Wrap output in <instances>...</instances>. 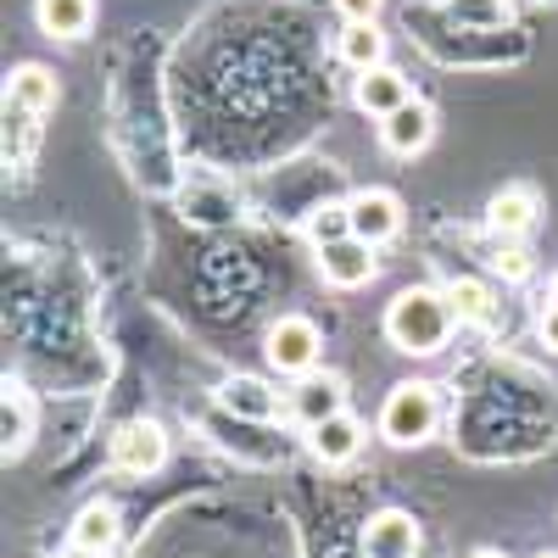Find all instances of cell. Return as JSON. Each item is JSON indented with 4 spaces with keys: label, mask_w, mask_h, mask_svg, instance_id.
I'll return each mask as SVG.
<instances>
[{
    "label": "cell",
    "mask_w": 558,
    "mask_h": 558,
    "mask_svg": "<svg viewBox=\"0 0 558 558\" xmlns=\"http://www.w3.org/2000/svg\"><path fill=\"white\" fill-rule=\"evenodd\" d=\"M452 330H458V318H452L447 291L408 286V291H397L391 307H386V341H391L402 357H436V352H447Z\"/></svg>",
    "instance_id": "6da1fadb"
},
{
    "label": "cell",
    "mask_w": 558,
    "mask_h": 558,
    "mask_svg": "<svg viewBox=\"0 0 558 558\" xmlns=\"http://www.w3.org/2000/svg\"><path fill=\"white\" fill-rule=\"evenodd\" d=\"M441 425V391L430 380H402L380 402V441L386 447H425Z\"/></svg>",
    "instance_id": "7a4b0ae2"
},
{
    "label": "cell",
    "mask_w": 558,
    "mask_h": 558,
    "mask_svg": "<svg viewBox=\"0 0 558 558\" xmlns=\"http://www.w3.org/2000/svg\"><path fill=\"white\" fill-rule=\"evenodd\" d=\"M263 357L279 380H296V375H313L318 357H324V336L307 313H279L263 336Z\"/></svg>",
    "instance_id": "3957f363"
},
{
    "label": "cell",
    "mask_w": 558,
    "mask_h": 558,
    "mask_svg": "<svg viewBox=\"0 0 558 558\" xmlns=\"http://www.w3.org/2000/svg\"><path fill=\"white\" fill-rule=\"evenodd\" d=\"M347 413V380L330 375V368H313V375H296L286 391V418L302 430H318L324 418Z\"/></svg>",
    "instance_id": "277c9868"
},
{
    "label": "cell",
    "mask_w": 558,
    "mask_h": 558,
    "mask_svg": "<svg viewBox=\"0 0 558 558\" xmlns=\"http://www.w3.org/2000/svg\"><path fill=\"white\" fill-rule=\"evenodd\" d=\"M241 207H246L241 184H229V179H218V173H196V179L179 191V218H184V223H202V229L235 223Z\"/></svg>",
    "instance_id": "5b68a950"
},
{
    "label": "cell",
    "mask_w": 558,
    "mask_h": 558,
    "mask_svg": "<svg viewBox=\"0 0 558 558\" xmlns=\"http://www.w3.org/2000/svg\"><path fill=\"white\" fill-rule=\"evenodd\" d=\"M162 463H168V436L157 418H129V425H118V436H112V470L118 475L146 481Z\"/></svg>",
    "instance_id": "8992f818"
},
{
    "label": "cell",
    "mask_w": 558,
    "mask_h": 558,
    "mask_svg": "<svg viewBox=\"0 0 558 558\" xmlns=\"http://www.w3.org/2000/svg\"><path fill=\"white\" fill-rule=\"evenodd\" d=\"M357 547H363V558H418L425 553V531H418L408 508H380V514H368Z\"/></svg>",
    "instance_id": "52a82bcc"
},
{
    "label": "cell",
    "mask_w": 558,
    "mask_h": 558,
    "mask_svg": "<svg viewBox=\"0 0 558 558\" xmlns=\"http://www.w3.org/2000/svg\"><path fill=\"white\" fill-rule=\"evenodd\" d=\"M380 246H368L357 235L347 241H330V246H318V274H324V286H336V291H363L368 279L380 274Z\"/></svg>",
    "instance_id": "ba28073f"
},
{
    "label": "cell",
    "mask_w": 558,
    "mask_h": 558,
    "mask_svg": "<svg viewBox=\"0 0 558 558\" xmlns=\"http://www.w3.org/2000/svg\"><path fill=\"white\" fill-rule=\"evenodd\" d=\"M352 207V235L368 241V246H386L402 235V196L397 191H380V184H368V191L347 196Z\"/></svg>",
    "instance_id": "9c48e42d"
},
{
    "label": "cell",
    "mask_w": 558,
    "mask_h": 558,
    "mask_svg": "<svg viewBox=\"0 0 558 558\" xmlns=\"http://www.w3.org/2000/svg\"><path fill=\"white\" fill-rule=\"evenodd\" d=\"M213 402L223 413H235V418H252V425H268V418L286 413V391H274L263 375H229Z\"/></svg>",
    "instance_id": "30bf717a"
},
{
    "label": "cell",
    "mask_w": 558,
    "mask_h": 558,
    "mask_svg": "<svg viewBox=\"0 0 558 558\" xmlns=\"http://www.w3.org/2000/svg\"><path fill=\"white\" fill-rule=\"evenodd\" d=\"M430 140H436V112H430V101H408V107H397L391 118H380V146L391 151V157H418V151H430Z\"/></svg>",
    "instance_id": "8fae6325"
},
{
    "label": "cell",
    "mask_w": 558,
    "mask_h": 558,
    "mask_svg": "<svg viewBox=\"0 0 558 558\" xmlns=\"http://www.w3.org/2000/svg\"><path fill=\"white\" fill-rule=\"evenodd\" d=\"M536 213H542V202H536L531 184H508V191H497V196L486 202L492 241H525L531 229H536Z\"/></svg>",
    "instance_id": "7c38bea8"
},
{
    "label": "cell",
    "mask_w": 558,
    "mask_h": 558,
    "mask_svg": "<svg viewBox=\"0 0 558 558\" xmlns=\"http://www.w3.org/2000/svg\"><path fill=\"white\" fill-rule=\"evenodd\" d=\"M363 441H368V430L352 413H336V418H324L318 430H307V452H313V463H324V470H347V463L363 452Z\"/></svg>",
    "instance_id": "4fadbf2b"
},
{
    "label": "cell",
    "mask_w": 558,
    "mask_h": 558,
    "mask_svg": "<svg viewBox=\"0 0 558 558\" xmlns=\"http://www.w3.org/2000/svg\"><path fill=\"white\" fill-rule=\"evenodd\" d=\"M352 101H357V112H368V118H391L397 107L413 101V84H408V73H397L391 62H380V68L357 73Z\"/></svg>",
    "instance_id": "5bb4252c"
},
{
    "label": "cell",
    "mask_w": 558,
    "mask_h": 558,
    "mask_svg": "<svg viewBox=\"0 0 558 558\" xmlns=\"http://www.w3.org/2000/svg\"><path fill=\"white\" fill-rule=\"evenodd\" d=\"M68 542L73 547H89V553H112L123 542V514H118V502L96 497V502H84L73 525H68Z\"/></svg>",
    "instance_id": "9a60e30c"
},
{
    "label": "cell",
    "mask_w": 558,
    "mask_h": 558,
    "mask_svg": "<svg viewBox=\"0 0 558 558\" xmlns=\"http://www.w3.org/2000/svg\"><path fill=\"white\" fill-rule=\"evenodd\" d=\"M34 23L45 39L78 45L89 28H96V0H34Z\"/></svg>",
    "instance_id": "2e32d148"
},
{
    "label": "cell",
    "mask_w": 558,
    "mask_h": 558,
    "mask_svg": "<svg viewBox=\"0 0 558 558\" xmlns=\"http://www.w3.org/2000/svg\"><path fill=\"white\" fill-rule=\"evenodd\" d=\"M7 107L45 118V112L57 107V73H51V68H39V62L12 68V78H7Z\"/></svg>",
    "instance_id": "e0dca14e"
},
{
    "label": "cell",
    "mask_w": 558,
    "mask_h": 558,
    "mask_svg": "<svg viewBox=\"0 0 558 558\" xmlns=\"http://www.w3.org/2000/svg\"><path fill=\"white\" fill-rule=\"evenodd\" d=\"M447 302H452V318L470 324V330H492L497 313H502V302H497V291L486 286V279H452Z\"/></svg>",
    "instance_id": "ac0fdd59"
},
{
    "label": "cell",
    "mask_w": 558,
    "mask_h": 558,
    "mask_svg": "<svg viewBox=\"0 0 558 558\" xmlns=\"http://www.w3.org/2000/svg\"><path fill=\"white\" fill-rule=\"evenodd\" d=\"M336 57H341L352 73L380 68V62H386V34H380V23H347L341 39H336Z\"/></svg>",
    "instance_id": "d6986e66"
},
{
    "label": "cell",
    "mask_w": 558,
    "mask_h": 558,
    "mask_svg": "<svg viewBox=\"0 0 558 558\" xmlns=\"http://www.w3.org/2000/svg\"><path fill=\"white\" fill-rule=\"evenodd\" d=\"M441 17L458 23V28H475V34H492V28H508V0H436Z\"/></svg>",
    "instance_id": "ffe728a7"
},
{
    "label": "cell",
    "mask_w": 558,
    "mask_h": 558,
    "mask_svg": "<svg viewBox=\"0 0 558 558\" xmlns=\"http://www.w3.org/2000/svg\"><path fill=\"white\" fill-rule=\"evenodd\" d=\"M352 235V207L347 202H324L307 213V241L313 246H330V241H347Z\"/></svg>",
    "instance_id": "44dd1931"
},
{
    "label": "cell",
    "mask_w": 558,
    "mask_h": 558,
    "mask_svg": "<svg viewBox=\"0 0 558 558\" xmlns=\"http://www.w3.org/2000/svg\"><path fill=\"white\" fill-rule=\"evenodd\" d=\"M23 441H28V397L7 386V452H17Z\"/></svg>",
    "instance_id": "7402d4cb"
},
{
    "label": "cell",
    "mask_w": 558,
    "mask_h": 558,
    "mask_svg": "<svg viewBox=\"0 0 558 558\" xmlns=\"http://www.w3.org/2000/svg\"><path fill=\"white\" fill-rule=\"evenodd\" d=\"M536 336H542L547 352H558V274H553V286H547V296L536 307Z\"/></svg>",
    "instance_id": "603a6c76"
},
{
    "label": "cell",
    "mask_w": 558,
    "mask_h": 558,
    "mask_svg": "<svg viewBox=\"0 0 558 558\" xmlns=\"http://www.w3.org/2000/svg\"><path fill=\"white\" fill-rule=\"evenodd\" d=\"M380 7H386V0H336V12L347 23H380Z\"/></svg>",
    "instance_id": "cb8c5ba5"
},
{
    "label": "cell",
    "mask_w": 558,
    "mask_h": 558,
    "mask_svg": "<svg viewBox=\"0 0 558 558\" xmlns=\"http://www.w3.org/2000/svg\"><path fill=\"white\" fill-rule=\"evenodd\" d=\"M497 268H502V274H508V279H525V274H531V257H525V252H520V246H508V252H502V257H497Z\"/></svg>",
    "instance_id": "d4e9b609"
},
{
    "label": "cell",
    "mask_w": 558,
    "mask_h": 558,
    "mask_svg": "<svg viewBox=\"0 0 558 558\" xmlns=\"http://www.w3.org/2000/svg\"><path fill=\"white\" fill-rule=\"evenodd\" d=\"M57 558H112V553H89V547H73V542H68Z\"/></svg>",
    "instance_id": "484cf974"
},
{
    "label": "cell",
    "mask_w": 558,
    "mask_h": 558,
    "mask_svg": "<svg viewBox=\"0 0 558 558\" xmlns=\"http://www.w3.org/2000/svg\"><path fill=\"white\" fill-rule=\"evenodd\" d=\"M470 558H508V553H497V547H475Z\"/></svg>",
    "instance_id": "4316f807"
},
{
    "label": "cell",
    "mask_w": 558,
    "mask_h": 558,
    "mask_svg": "<svg viewBox=\"0 0 558 558\" xmlns=\"http://www.w3.org/2000/svg\"><path fill=\"white\" fill-rule=\"evenodd\" d=\"M531 558H558V553H531Z\"/></svg>",
    "instance_id": "83f0119b"
}]
</instances>
